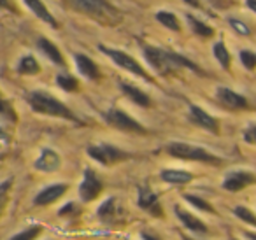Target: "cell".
Here are the masks:
<instances>
[{
	"instance_id": "obj_34",
	"label": "cell",
	"mask_w": 256,
	"mask_h": 240,
	"mask_svg": "<svg viewBox=\"0 0 256 240\" xmlns=\"http://www.w3.org/2000/svg\"><path fill=\"white\" fill-rule=\"evenodd\" d=\"M142 238H144V240H160L156 235H151L150 232H142Z\"/></svg>"
},
{
	"instance_id": "obj_31",
	"label": "cell",
	"mask_w": 256,
	"mask_h": 240,
	"mask_svg": "<svg viewBox=\"0 0 256 240\" xmlns=\"http://www.w3.org/2000/svg\"><path fill=\"white\" fill-rule=\"evenodd\" d=\"M228 23H230L232 28H234L237 34H240V36H246V37L251 36V28H249V26L246 25V23H242L240 20L230 18V20H228Z\"/></svg>"
},
{
	"instance_id": "obj_16",
	"label": "cell",
	"mask_w": 256,
	"mask_h": 240,
	"mask_svg": "<svg viewBox=\"0 0 256 240\" xmlns=\"http://www.w3.org/2000/svg\"><path fill=\"white\" fill-rule=\"evenodd\" d=\"M76 64H78V68L84 78L88 79H98L100 72L98 67L95 65V62L92 58H88L86 54H76Z\"/></svg>"
},
{
	"instance_id": "obj_5",
	"label": "cell",
	"mask_w": 256,
	"mask_h": 240,
	"mask_svg": "<svg viewBox=\"0 0 256 240\" xmlns=\"http://www.w3.org/2000/svg\"><path fill=\"white\" fill-rule=\"evenodd\" d=\"M106 121L110 124V126L118 128V130L121 132H132V134H146V128L142 126V124L139 123V121H136L132 116H128L126 112H123V110L120 109H110L106 112Z\"/></svg>"
},
{
	"instance_id": "obj_10",
	"label": "cell",
	"mask_w": 256,
	"mask_h": 240,
	"mask_svg": "<svg viewBox=\"0 0 256 240\" xmlns=\"http://www.w3.org/2000/svg\"><path fill=\"white\" fill-rule=\"evenodd\" d=\"M216 98L221 106H224L226 109H232V110H242L249 107L248 100H246L244 96L235 93L234 90H230V88H223V86L216 90Z\"/></svg>"
},
{
	"instance_id": "obj_19",
	"label": "cell",
	"mask_w": 256,
	"mask_h": 240,
	"mask_svg": "<svg viewBox=\"0 0 256 240\" xmlns=\"http://www.w3.org/2000/svg\"><path fill=\"white\" fill-rule=\"evenodd\" d=\"M37 44H39V48H40V51H42L44 54H46L48 58H50L53 64H56V65H60V67H64L65 65V62H64V56H62V53H60V50H58L56 46H54L51 40H48L46 37H40L39 40H37Z\"/></svg>"
},
{
	"instance_id": "obj_11",
	"label": "cell",
	"mask_w": 256,
	"mask_h": 240,
	"mask_svg": "<svg viewBox=\"0 0 256 240\" xmlns=\"http://www.w3.org/2000/svg\"><path fill=\"white\" fill-rule=\"evenodd\" d=\"M190 120H192L195 124H198V126L212 132V134H218V132H220V123H218L216 118H212L209 112H206V110L198 106L190 107Z\"/></svg>"
},
{
	"instance_id": "obj_21",
	"label": "cell",
	"mask_w": 256,
	"mask_h": 240,
	"mask_svg": "<svg viewBox=\"0 0 256 240\" xmlns=\"http://www.w3.org/2000/svg\"><path fill=\"white\" fill-rule=\"evenodd\" d=\"M212 53H214V58L218 60V64L221 65V67L224 68V70H230V53H228L226 46H224L223 40H220V42H216L212 46Z\"/></svg>"
},
{
	"instance_id": "obj_38",
	"label": "cell",
	"mask_w": 256,
	"mask_h": 240,
	"mask_svg": "<svg viewBox=\"0 0 256 240\" xmlns=\"http://www.w3.org/2000/svg\"><path fill=\"white\" fill-rule=\"evenodd\" d=\"M184 2H188V4L193 6V8H200V2H198V0H184Z\"/></svg>"
},
{
	"instance_id": "obj_37",
	"label": "cell",
	"mask_w": 256,
	"mask_h": 240,
	"mask_svg": "<svg viewBox=\"0 0 256 240\" xmlns=\"http://www.w3.org/2000/svg\"><path fill=\"white\" fill-rule=\"evenodd\" d=\"M0 114H9V107H8V104L2 102V100H0Z\"/></svg>"
},
{
	"instance_id": "obj_6",
	"label": "cell",
	"mask_w": 256,
	"mask_h": 240,
	"mask_svg": "<svg viewBox=\"0 0 256 240\" xmlns=\"http://www.w3.org/2000/svg\"><path fill=\"white\" fill-rule=\"evenodd\" d=\"M88 154L92 156L95 162L102 163V165H114V163L123 162V160L130 158V154H128V152L121 151V149L114 148V146H109V144L90 146Z\"/></svg>"
},
{
	"instance_id": "obj_3",
	"label": "cell",
	"mask_w": 256,
	"mask_h": 240,
	"mask_svg": "<svg viewBox=\"0 0 256 240\" xmlns=\"http://www.w3.org/2000/svg\"><path fill=\"white\" fill-rule=\"evenodd\" d=\"M70 4L78 11L84 12V14L92 16V18L98 20L102 23L116 25L121 20L120 11L110 4L109 0H70Z\"/></svg>"
},
{
	"instance_id": "obj_25",
	"label": "cell",
	"mask_w": 256,
	"mask_h": 240,
	"mask_svg": "<svg viewBox=\"0 0 256 240\" xmlns=\"http://www.w3.org/2000/svg\"><path fill=\"white\" fill-rule=\"evenodd\" d=\"M114 205H116V198H107L98 208V218L102 221H110L114 216Z\"/></svg>"
},
{
	"instance_id": "obj_30",
	"label": "cell",
	"mask_w": 256,
	"mask_h": 240,
	"mask_svg": "<svg viewBox=\"0 0 256 240\" xmlns=\"http://www.w3.org/2000/svg\"><path fill=\"white\" fill-rule=\"evenodd\" d=\"M238 56H240L242 65H244L248 70H254L256 68V53H252V51H249V50H242Z\"/></svg>"
},
{
	"instance_id": "obj_2",
	"label": "cell",
	"mask_w": 256,
	"mask_h": 240,
	"mask_svg": "<svg viewBox=\"0 0 256 240\" xmlns=\"http://www.w3.org/2000/svg\"><path fill=\"white\" fill-rule=\"evenodd\" d=\"M28 104L36 112L46 114V116H54V118H65V120L76 121V116L72 114V110L68 109L65 104H62L58 98L51 96L46 92H32L28 95Z\"/></svg>"
},
{
	"instance_id": "obj_9",
	"label": "cell",
	"mask_w": 256,
	"mask_h": 240,
	"mask_svg": "<svg viewBox=\"0 0 256 240\" xmlns=\"http://www.w3.org/2000/svg\"><path fill=\"white\" fill-rule=\"evenodd\" d=\"M102 191V182L96 179V176L93 174V170L86 168L84 179H82L81 186H79V196L82 202H93Z\"/></svg>"
},
{
	"instance_id": "obj_12",
	"label": "cell",
	"mask_w": 256,
	"mask_h": 240,
	"mask_svg": "<svg viewBox=\"0 0 256 240\" xmlns=\"http://www.w3.org/2000/svg\"><path fill=\"white\" fill-rule=\"evenodd\" d=\"M65 191H67V184H64V182L51 184V186L44 188V190L40 191L39 194H37L36 200H34V204H36L37 207H44V205H50V204H53L54 200H58V198L64 196Z\"/></svg>"
},
{
	"instance_id": "obj_14",
	"label": "cell",
	"mask_w": 256,
	"mask_h": 240,
	"mask_svg": "<svg viewBox=\"0 0 256 240\" xmlns=\"http://www.w3.org/2000/svg\"><path fill=\"white\" fill-rule=\"evenodd\" d=\"M176 214H178L179 221H181L182 224H184L188 230H192V232L202 233V235H204V233L209 232V230H207V226H206V222H202L198 218H195V216L190 214V212L182 210L181 207H176Z\"/></svg>"
},
{
	"instance_id": "obj_32",
	"label": "cell",
	"mask_w": 256,
	"mask_h": 240,
	"mask_svg": "<svg viewBox=\"0 0 256 240\" xmlns=\"http://www.w3.org/2000/svg\"><path fill=\"white\" fill-rule=\"evenodd\" d=\"M244 140L248 142V144H252V146H256V124H251L249 128H246V132H244Z\"/></svg>"
},
{
	"instance_id": "obj_28",
	"label": "cell",
	"mask_w": 256,
	"mask_h": 240,
	"mask_svg": "<svg viewBox=\"0 0 256 240\" xmlns=\"http://www.w3.org/2000/svg\"><path fill=\"white\" fill-rule=\"evenodd\" d=\"M234 214L237 216L240 221L248 222V224L256 226V214L252 210H249L248 207H244V205H238V207H235L234 208Z\"/></svg>"
},
{
	"instance_id": "obj_27",
	"label": "cell",
	"mask_w": 256,
	"mask_h": 240,
	"mask_svg": "<svg viewBox=\"0 0 256 240\" xmlns=\"http://www.w3.org/2000/svg\"><path fill=\"white\" fill-rule=\"evenodd\" d=\"M184 200H188L190 204L193 205V207H196V208H200V210H204V212H209V214H216V210H214V207L209 204V202H206L204 198H200V196H195V194H186L184 196Z\"/></svg>"
},
{
	"instance_id": "obj_33",
	"label": "cell",
	"mask_w": 256,
	"mask_h": 240,
	"mask_svg": "<svg viewBox=\"0 0 256 240\" xmlns=\"http://www.w3.org/2000/svg\"><path fill=\"white\" fill-rule=\"evenodd\" d=\"M9 184H11V182H4V184H2V188H0V212H2L6 202H8V194H6V191H8Z\"/></svg>"
},
{
	"instance_id": "obj_8",
	"label": "cell",
	"mask_w": 256,
	"mask_h": 240,
	"mask_svg": "<svg viewBox=\"0 0 256 240\" xmlns=\"http://www.w3.org/2000/svg\"><path fill=\"white\" fill-rule=\"evenodd\" d=\"M252 182H256V177L251 172H246V170H234L230 172L223 180V190L232 191V193H237V191L244 190V188L251 186Z\"/></svg>"
},
{
	"instance_id": "obj_7",
	"label": "cell",
	"mask_w": 256,
	"mask_h": 240,
	"mask_svg": "<svg viewBox=\"0 0 256 240\" xmlns=\"http://www.w3.org/2000/svg\"><path fill=\"white\" fill-rule=\"evenodd\" d=\"M100 51H102L104 54H107V56H109L116 65H120L121 68H124V70H128V72H132V74H136V76H140V78H144V79H148V81H150V76H148V72L140 67L139 62L134 60V58L130 56V54L124 53V51L110 50V48H106V46H100Z\"/></svg>"
},
{
	"instance_id": "obj_17",
	"label": "cell",
	"mask_w": 256,
	"mask_h": 240,
	"mask_svg": "<svg viewBox=\"0 0 256 240\" xmlns=\"http://www.w3.org/2000/svg\"><path fill=\"white\" fill-rule=\"evenodd\" d=\"M58 165H60V158L51 149H44L40 158L36 162V168L42 170V172H53V170L58 168Z\"/></svg>"
},
{
	"instance_id": "obj_23",
	"label": "cell",
	"mask_w": 256,
	"mask_h": 240,
	"mask_svg": "<svg viewBox=\"0 0 256 240\" xmlns=\"http://www.w3.org/2000/svg\"><path fill=\"white\" fill-rule=\"evenodd\" d=\"M18 70H20V74L34 76L40 70V65L37 64V60L34 56H25V58H22V62H20Z\"/></svg>"
},
{
	"instance_id": "obj_22",
	"label": "cell",
	"mask_w": 256,
	"mask_h": 240,
	"mask_svg": "<svg viewBox=\"0 0 256 240\" xmlns=\"http://www.w3.org/2000/svg\"><path fill=\"white\" fill-rule=\"evenodd\" d=\"M188 22H190V25H192V30L196 34L198 37H212L214 36V30L210 28V26H207L204 22H200V20H196V18H193L192 14H188Z\"/></svg>"
},
{
	"instance_id": "obj_40",
	"label": "cell",
	"mask_w": 256,
	"mask_h": 240,
	"mask_svg": "<svg viewBox=\"0 0 256 240\" xmlns=\"http://www.w3.org/2000/svg\"><path fill=\"white\" fill-rule=\"evenodd\" d=\"M182 240H195V238H190V236H182Z\"/></svg>"
},
{
	"instance_id": "obj_35",
	"label": "cell",
	"mask_w": 256,
	"mask_h": 240,
	"mask_svg": "<svg viewBox=\"0 0 256 240\" xmlns=\"http://www.w3.org/2000/svg\"><path fill=\"white\" fill-rule=\"evenodd\" d=\"M246 6H248V8L256 14V0H246Z\"/></svg>"
},
{
	"instance_id": "obj_4",
	"label": "cell",
	"mask_w": 256,
	"mask_h": 240,
	"mask_svg": "<svg viewBox=\"0 0 256 240\" xmlns=\"http://www.w3.org/2000/svg\"><path fill=\"white\" fill-rule=\"evenodd\" d=\"M167 152L179 160L202 162V163H209V165H221V158L210 154L209 151L198 148V146L186 144V142H172V144L167 146Z\"/></svg>"
},
{
	"instance_id": "obj_1",
	"label": "cell",
	"mask_w": 256,
	"mask_h": 240,
	"mask_svg": "<svg viewBox=\"0 0 256 240\" xmlns=\"http://www.w3.org/2000/svg\"><path fill=\"white\" fill-rule=\"evenodd\" d=\"M144 56L146 60L153 65V68L158 74L165 76L170 74V72L178 70V68H190V70L200 72V68L196 67L193 62H190L188 58L181 56L178 53H172V51H165L160 48H153V46H146L144 48Z\"/></svg>"
},
{
	"instance_id": "obj_41",
	"label": "cell",
	"mask_w": 256,
	"mask_h": 240,
	"mask_svg": "<svg viewBox=\"0 0 256 240\" xmlns=\"http://www.w3.org/2000/svg\"><path fill=\"white\" fill-rule=\"evenodd\" d=\"M234 240H237V238H234Z\"/></svg>"
},
{
	"instance_id": "obj_29",
	"label": "cell",
	"mask_w": 256,
	"mask_h": 240,
	"mask_svg": "<svg viewBox=\"0 0 256 240\" xmlns=\"http://www.w3.org/2000/svg\"><path fill=\"white\" fill-rule=\"evenodd\" d=\"M40 233H42V226H30V228L20 232L18 235H14L11 240H36Z\"/></svg>"
},
{
	"instance_id": "obj_15",
	"label": "cell",
	"mask_w": 256,
	"mask_h": 240,
	"mask_svg": "<svg viewBox=\"0 0 256 240\" xmlns=\"http://www.w3.org/2000/svg\"><path fill=\"white\" fill-rule=\"evenodd\" d=\"M25 4H26V8H28L30 11H32L34 14L37 16V18L42 20L44 23H48L50 26H54V28L58 26L56 20H54L53 16L50 14V11H48L46 6H44L40 0H25Z\"/></svg>"
},
{
	"instance_id": "obj_39",
	"label": "cell",
	"mask_w": 256,
	"mask_h": 240,
	"mask_svg": "<svg viewBox=\"0 0 256 240\" xmlns=\"http://www.w3.org/2000/svg\"><path fill=\"white\" fill-rule=\"evenodd\" d=\"M246 236H248L249 240H256V233H251V232H248V233H246Z\"/></svg>"
},
{
	"instance_id": "obj_24",
	"label": "cell",
	"mask_w": 256,
	"mask_h": 240,
	"mask_svg": "<svg viewBox=\"0 0 256 240\" xmlns=\"http://www.w3.org/2000/svg\"><path fill=\"white\" fill-rule=\"evenodd\" d=\"M156 20L162 23L164 26H167V28L174 30V32H179L181 30V25H179V20L176 18L172 12H167V11H162L156 14Z\"/></svg>"
},
{
	"instance_id": "obj_36",
	"label": "cell",
	"mask_w": 256,
	"mask_h": 240,
	"mask_svg": "<svg viewBox=\"0 0 256 240\" xmlns=\"http://www.w3.org/2000/svg\"><path fill=\"white\" fill-rule=\"evenodd\" d=\"M0 9H11V11H12L14 8L9 4V0H0Z\"/></svg>"
},
{
	"instance_id": "obj_13",
	"label": "cell",
	"mask_w": 256,
	"mask_h": 240,
	"mask_svg": "<svg viewBox=\"0 0 256 240\" xmlns=\"http://www.w3.org/2000/svg\"><path fill=\"white\" fill-rule=\"evenodd\" d=\"M137 202H139V207H142L144 210L151 212V214L158 216V218L162 216V207L158 204V196L154 193H151V191H148L146 188H140L139 200Z\"/></svg>"
},
{
	"instance_id": "obj_26",
	"label": "cell",
	"mask_w": 256,
	"mask_h": 240,
	"mask_svg": "<svg viewBox=\"0 0 256 240\" xmlns=\"http://www.w3.org/2000/svg\"><path fill=\"white\" fill-rule=\"evenodd\" d=\"M56 82L62 90H65V92H76V90L79 88L78 79L72 78V76H68V74H60L56 78Z\"/></svg>"
},
{
	"instance_id": "obj_18",
	"label": "cell",
	"mask_w": 256,
	"mask_h": 240,
	"mask_svg": "<svg viewBox=\"0 0 256 240\" xmlns=\"http://www.w3.org/2000/svg\"><path fill=\"white\" fill-rule=\"evenodd\" d=\"M121 92H123L124 95L128 96V98L132 100L134 104H137V106H140V107H150L151 106V98H150V96H148L146 93L142 92V90L136 88V86L121 82Z\"/></svg>"
},
{
	"instance_id": "obj_20",
	"label": "cell",
	"mask_w": 256,
	"mask_h": 240,
	"mask_svg": "<svg viewBox=\"0 0 256 240\" xmlns=\"http://www.w3.org/2000/svg\"><path fill=\"white\" fill-rule=\"evenodd\" d=\"M160 177H162V180H165V182L179 184V186H182V184H188L190 180L193 179L192 174L184 172V170H162Z\"/></svg>"
}]
</instances>
